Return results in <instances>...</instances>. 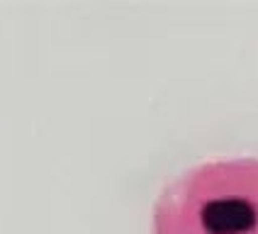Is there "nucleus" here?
<instances>
[{"label":"nucleus","mask_w":258,"mask_h":234,"mask_svg":"<svg viewBox=\"0 0 258 234\" xmlns=\"http://www.w3.org/2000/svg\"><path fill=\"white\" fill-rule=\"evenodd\" d=\"M151 234H258V156L202 161L151 207Z\"/></svg>","instance_id":"nucleus-1"}]
</instances>
